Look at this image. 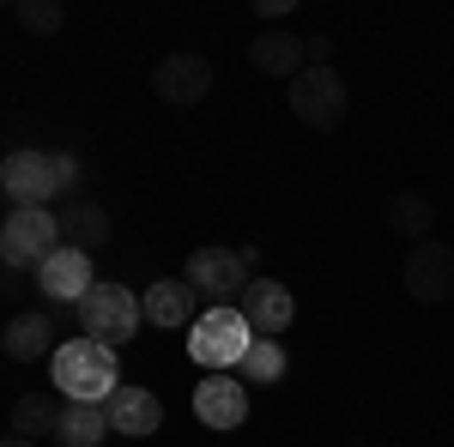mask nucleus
I'll return each instance as SVG.
<instances>
[{"instance_id":"nucleus-7","label":"nucleus","mask_w":454,"mask_h":447,"mask_svg":"<svg viewBox=\"0 0 454 447\" xmlns=\"http://www.w3.org/2000/svg\"><path fill=\"white\" fill-rule=\"evenodd\" d=\"M0 188H6L12 206H49V194H61L55 151H43V145H19V151H6V164H0Z\"/></svg>"},{"instance_id":"nucleus-3","label":"nucleus","mask_w":454,"mask_h":447,"mask_svg":"<svg viewBox=\"0 0 454 447\" xmlns=\"http://www.w3.org/2000/svg\"><path fill=\"white\" fill-rule=\"evenodd\" d=\"M55 248H67L61 242V212H49V206L6 212V224H0V260H6V273H31V266L43 273Z\"/></svg>"},{"instance_id":"nucleus-15","label":"nucleus","mask_w":454,"mask_h":447,"mask_svg":"<svg viewBox=\"0 0 454 447\" xmlns=\"http://www.w3.org/2000/svg\"><path fill=\"white\" fill-rule=\"evenodd\" d=\"M145 320L152 327H194L200 314H194V284L188 278H158L152 290H145Z\"/></svg>"},{"instance_id":"nucleus-18","label":"nucleus","mask_w":454,"mask_h":447,"mask_svg":"<svg viewBox=\"0 0 454 447\" xmlns=\"http://www.w3.org/2000/svg\"><path fill=\"white\" fill-rule=\"evenodd\" d=\"M55 435H61V447H104V435H115L109 405H67Z\"/></svg>"},{"instance_id":"nucleus-1","label":"nucleus","mask_w":454,"mask_h":447,"mask_svg":"<svg viewBox=\"0 0 454 447\" xmlns=\"http://www.w3.org/2000/svg\"><path fill=\"white\" fill-rule=\"evenodd\" d=\"M49 375H55V387H61L67 405H109V393L121 387L115 351H109L104 339H67L49 357Z\"/></svg>"},{"instance_id":"nucleus-2","label":"nucleus","mask_w":454,"mask_h":447,"mask_svg":"<svg viewBox=\"0 0 454 447\" xmlns=\"http://www.w3.org/2000/svg\"><path fill=\"white\" fill-rule=\"evenodd\" d=\"M248 344H254V327L243 320L237 303L207 309L194 327H188V357H194L200 369H218V375H237V369H243Z\"/></svg>"},{"instance_id":"nucleus-14","label":"nucleus","mask_w":454,"mask_h":447,"mask_svg":"<svg viewBox=\"0 0 454 447\" xmlns=\"http://www.w3.org/2000/svg\"><path fill=\"white\" fill-rule=\"evenodd\" d=\"M248 61L261 73H273V79H297V73L309 67V42L291 36V31H261L248 42Z\"/></svg>"},{"instance_id":"nucleus-12","label":"nucleus","mask_w":454,"mask_h":447,"mask_svg":"<svg viewBox=\"0 0 454 447\" xmlns=\"http://www.w3.org/2000/svg\"><path fill=\"white\" fill-rule=\"evenodd\" d=\"M194 417L207 423V429H237L248 417V381L237 375H207L194 387Z\"/></svg>"},{"instance_id":"nucleus-21","label":"nucleus","mask_w":454,"mask_h":447,"mask_svg":"<svg viewBox=\"0 0 454 447\" xmlns=\"http://www.w3.org/2000/svg\"><path fill=\"white\" fill-rule=\"evenodd\" d=\"M285 344L279 339H254L243 357V369H237V381H248V387H273V381H285Z\"/></svg>"},{"instance_id":"nucleus-9","label":"nucleus","mask_w":454,"mask_h":447,"mask_svg":"<svg viewBox=\"0 0 454 447\" xmlns=\"http://www.w3.org/2000/svg\"><path fill=\"white\" fill-rule=\"evenodd\" d=\"M237 309H243V320L254 327V339H279L285 327L297 320V297L285 290L279 278H254L243 297H237Z\"/></svg>"},{"instance_id":"nucleus-16","label":"nucleus","mask_w":454,"mask_h":447,"mask_svg":"<svg viewBox=\"0 0 454 447\" xmlns=\"http://www.w3.org/2000/svg\"><path fill=\"white\" fill-rule=\"evenodd\" d=\"M0 344H6L12 363H36V357H55V351H61V344H55V327H49V314H12Z\"/></svg>"},{"instance_id":"nucleus-22","label":"nucleus","mask_w":454,"mask_h":447,"mask_svg":"<svg viewBox=\"0 0 454 447\" xmlns=\"http://www.w3.org/2000/svg\"><path fill=\"white\" fill-rule=\"evenodd\" d=\"M12 19H19L25 31H36V36H55L67 12H61V0H19V6H12Z\"/></svg>"},{"instance_id":"nucleus-17","label":"nucleus","mask_w":454,"mask_h":447,"mask_svg":"<svg viewBox=\"0 0 454 447\" xmlns=\"http://www.w3.org/2000/svg\"><path fill=\"white\" fill-rule=\"evenodd\" d=\"M61 242L67 248H85V254H98L109 242V212L98 206V200H73L67 212H61Z\"/></svg>"},{"instance_id":"nucleus-4","label":"nucleus","mask_w":454,"mask_h":447,"mask_svg":"<svg viewBox=\"0 0 454 447\" xmlns=\"http://www.w3.org/2000/svg\"><path fill=\"white\" fill-rule=\"evenodd\" d=\"M254 260H261V248H194L182 278L194 284V297H212V309H224L231 297H243L254 284Z\"/></svg>"},{"instance_id":"nucleus-20","label":"nucleus","mask_w":454,"mask_h":447,"mask_svg":"<svg viewBox=\"0 0 454 447\" xmlns=\"http://www.w3.org/2000/svg\"><path fill=\"white\" fill-rule=\"evenodd\" d=\"M61 412L67 405H55L49 393H25V399H12V435H55L61 429Z\"/></svg>"},{"instance_id":"nucleus-11","label":"nucleus","mask_w":454,"mask_h":447,"mask_svg":"<svg viewBox=\"0 0 454 447\" xmlns=\"http://www.w3.org/2000/svg\"><path fill=\"white\" fill-rule=\"evenodd\" d=\"M36 290H43L49 303H85V297L98 290L91 254H85V248H55V254H49V266L36 273Z\"/></svg>"},{"instance_id":"nucleus-19","label":"nucleus","mask_w":454,"mask_h":447,"mask_svg":"<svg viewBox=\"0 0 454 447\" xmlns=\"http://www.w3.org/2000/svg\"><path fill=\"white\" fill-rule=\"evenodd\" d=\"M382 218H387V230H394V236H406L412 248H419V242H430V224H436V206H430L424 194H394Z\"/></svg>"},{"instance_id":"nucleus-13","label":"nucleus","mask_w":454,"mask_h":447,"mask_svg":"<svg viewBox=\"0 0 454 447\" xmlns=\"http://www.w3.org/2000/svg\"><path fill=\"white\" fill-rule=\"evenodd\" d=\"M109 423H115V435H158V423H164V405H158V393H145V387H115L109 393Z\"/></svg>"},{"instance_id":"nucleus-8","label":"nucleus","mask_w":454,"mask_h":447,"mask_svg":"<svg viewBox=\"0 0 454 447\" xmlns=\"http://www.w3.org/2000/svg\"><path fill=\"white\" fill-rule=\"evenodd\" d=\"M152 91L164 97V104H200L212 91V61L207 55H194V49H182V55H164L158 67H152Z\"/></svg>"},{"instance_id":"nucleus-10","label":"nucleus","mask_w":454,"mask_h":447,"mask_svg":"<svg viewBox=\"0 0 454 447\" xmlns=\"http://www.w3.org/2000/svg\"><path fill=\"white\" fill-rule=\"evenodd\" d=\"M406 290L419 303H449L454 297V248L449 242H419L406 254Z\"/></svg>"},{"instance_id":"nucleus-23","label":"nucleus","mask_w":454,"mask_h":447,"mask_svg":"<svg viewBox=\"0 0 454 447\" xmlns=\"http://www.w3.org/2000/svg\"><path fill=\"white\" fill-rule=\"evenodd\" d=\"M0 447H31V442H25V435H6V442H0Z\"/></svg>"},{"instance_id":"nucleus-6","label":"nucleus","mask_w":454,"mask_h":447,"mask_svg":"<svg viewBox=\"0 0 454 447\" xmlns=\"http://www.w3.org/2000/svg\"><path fill=\"white\" fill-rule=\"evenodd\" d=\"M79 320H85V339H104L109 351H121V344H134V333H140L145 297L121 290V284H98V290L79 303Z\"/></svg>"},{"instance_id":"nucleus-5","label":"nucleus","mask_w":454,"mask_h":447,"mask_svg":"<svg viewBox=\"0 0 454 447\" xmlns=\"http://www.w3.org/2000/svg\"><path fill=\"white\" fill-rule=\"evenodd\" d=\"M291 115L303 121V127H315V134H333L340 121H346V109H351V97H346V79L327 67V61H309V67L291 79Z\"/></svg>"}]
</instances>
